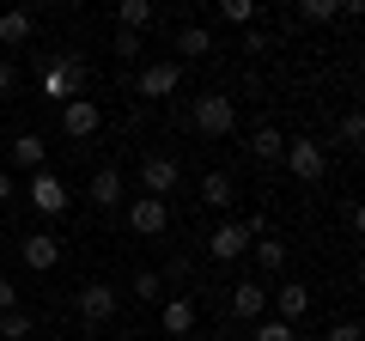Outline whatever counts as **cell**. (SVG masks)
<instances>
[{"label":"cell","mask_w":365,"mask_h":341,"mask_svg":"<svg viewBox=\"0 0 365 341\" xmlns=\"http://www.w3.org/2000/svg\"><path fill=\"white\" fill-rule=\"evenodd\" d=\"M195 128L207 134V141L232 134V128H237V98H225V92H201V98H195Z\"/></svg>","instance_id":"obj_1"},{"label":"cell","mask_w":365,"mask_h":341,"mask_svg":"<svg viewBox=\"0 0 365 341\" xmlns=\"http://www.w3.org/2000/svg\"><path fill=\"white\" fill-rule=\"evenodd\" d=\"M73 305H79V317H86V329H98V323H110V317L122 311V292L110 287V280H86V287L73 292Z\"/></svg>","instance_id":"obj_2"},{"label":"cell","mask_w":365,"mask_h":341,"mask_svg":"<svg viewBox=\"0 0 365 341\" xmlns=\"http://www.w3.org/2000/svg\"><path fill=\"white\" fill-rule=\"evenodd\" d=\"M280 158H287V170L299 177V183H317V177L329 170V146H323V141H311V134L287 141V153H280Z\"/></svg>","instance_id":"obj_3"},{"label":"cell","mask_w":365,"mask_h":341,"mask_svg":"<svg viewBox=\"0 0 365 341\" xmlns=\"http://www.w3.org/2000/svg\"><path fill=\"white\" fill-rule=\"evenodd\" d=\"M182 183V165L170 153H153V158H140V195H153V201H165L170 189Z\"/></svg>","instance_id":"obj_4"},{"label":"cell","mask_w":365,"mask_h":341,"mask_svg":"<svg viewBox=\"0 0 365 341\" xmlns=\"http://www.w3.org/2000/svg\"><path fill=\"white\" fill-rule=\"evenodd\" d=\"M61 128L73 134V141H91V134L104 128V110L91 104L86 92H79V98H67V104H61Z\"/></svg>","instance_id":"obj_5"},{"label":"cell","mask_w":365,"mask_h":341,"mask_svg":"<svg viewBox=\"0 0 365 341\" xmlns=\"http://www.w3.org/2000/svg\"><path fill=\"white\" fill-rule=\"evenodd\" d=\"M177 86H182V67L177 61H153V67L134 73V98H170Z\"/></svg>","instance_id":"obj_6"},{"label":"cell","mask_w":365,"mask_h":341,"mask_svg":"<svg viewBox=\"0 0 365 341\" xmlns=\"http://www.w3.org/2000/svg\"><path fill=\"white\" fill-rule=\"evenodd\" d=\"M165 225H170V201H153V195H134V201H128V232L158 238Z\"/></svg>","instance_id":"obj_7"},{"label":"cell","mask_w":365,"mask_h":341,"mask_svg":"<svg viewBox=\"0 0 365 341\" xmlns=\"http://www.w3.org/2000/svg\"><path fill=\"white\" fill-rule=\"evenodd\" d=\"M31 208L43 213V220H55V213H67V183L61 177H49V170H37V177H31Z\"/></svg>","instance_id":"obj_8"},{"label":"cell","mask_w":365,"mask_h":341,"mask_svg":"<svg viewBox=\"0 0 365 341\" xmlns=\"http://www.w3.org/2000/svg\"><path fill=\"white\" fill-rule=\"evenodd\" d=\"M86 195H91V208H122V201H128V177H122L116 165H104V170H91Z\"/></svg>","instance_id":"obj_9"},{"label":"cell","mask_w":365,"mask_h":341,"mask_svg":"<svg viewBox=\"0 0 365 341\" xmlns=\"http://www.w3.org/2000/svg\"><path fill=\"white\" fill-rule=\"evenodd\" d=\"M19 256H25L31 275H49V268L61 263V238H55V232H31L25 244H19Z\"/></svg>","instance_id":"obj_10"},{"label":"cell","mask_w":365,"mask_h":341,"mask_svg":"<svg viewBox=\"0 0 365 341\" xmlns=\"http://www.w3.org/2000/svg\"><path fill=\"white\" fill-rule=\"evenodd\" d=\"M207 250H213V263H237V256L250 250V232H244V220H225L220 232L207 238Z\"/></svg>","instance_id":"obj_11"},{"label":"cell","mask_w":365,"mask_h":341,"mask_svg":"<svg viewBox=\"0 0 365 341\" xmlns=\"http://www.w3.org/2000/svg\"><path fill=\"white\" fill-rule=\"evenodd\" d=\"M262 311H268V287H256V280L232 287V317H244V323H262Z\"/></svg>","instance_id":"obj_12"},{"label":"cell","mask_w":365,"mask_h":341,"mask_svg":"<svg viewBox=\"0 0 365 341\" xmlns=\"http://www.w3.org/2000/svg\"><path fill=\"white\" fill-rule=\"evenodd\" d=\"M274 305H280V323H299V317L311 311V287H304V280H287V287L274 292Z\"/></svg>","instance_id":"obj_13"},{"label":"cell","mask_w":365,"mask_h":341,"mask_svg":"<svg viewBox=\"0 0 365 341\" xmlns=\"http://www.w3.org/2000/svg\"><path fill=\"white\" fill-rule=\"evenodd\" d=\"M31 31H37V13H25V6H19V13H0V43H6V49L31 43Z\"/></svg>","instance_id":"obj_14"},{"label":"cell","mask_w":365,"mask_h":341,"mask_svg":"<svg viewBox=\"0 0 365 341\" xmlns=\"http://www.w3.org/2000/svg\"><path fill=\"white\" fill-rule=\"evenodd\" d=\"M6 153H13V165H19V170H31V177H37V170H43V134H19Z\"/></svg>","instance_id":"obj_15"},{"label":"cell","mask_w":365,"mask_h":341,"mask_svg":"<svg viewBox=\"0 0 365 341\" xmlns=\"http://www.w3.org/2000/svg\"><path fill=\"white\" fill-rule=\"evenodd\" d=\"M146 25H153V0H122L116 6V31H134L140 37Z\"/></svg>","instance_id":"obj_16"},{"label":"cell","mask_w":365,"mask_h":341,"mask_svg":"<svg viewBox=\"0 0 365 341\" xmlns=\"http://www.w3.org/2000/svg\"><path fill=\"white\" fill-rule=\"evenodd\" d=\"M165 329L170 335H189V329H195V299H189V292H182V299H165Z\"/></svg>","instance_id":"obj_17"},{"label":"cell","mask_w":365,"mask_h":341,"mask_svg":"<svg viewBox=\"0 0 365 341\" xmlns=\"http://www.w3.org/2000/svg\"><path fill=\"white\" fill-rule=\"evenodd\" d=\"M232 177H225V170H207V177H201V201H207V208H232Z\"/></svg>","instance_id":"obj_18"},{"label":"cell","mask_w":365,"mask_h":341,"mask_svg":"<svg viewBox=\"0 0 365 341\" xmlns=\"http://www.w3.org/2000/svg\"><path fill=\"white\" fill-rule=\"evenodd\" d=\"M280 153H287V141H280V128H256V134H250V158H262V165H274Z\"/></svg>","instance_id":"obj_19"},{"label":"cell","mask_w":365,"mask_h":341,"mask_svg":"<svg viewBox=\"0 0 365 341\" xmlns=\"http://www.w3.org/2000/svg\"><path fill=\"white\" fill-rule=\"evenodd\" d=\"M177 49H182V61H195V55L213 49V37H207L201 25H182V31H177Z\"/></svg>","instance_id":"obj_20"},{"label":"cell","mask_w":365,"mask_h":341,"mask_svg":"<svg viewBox=\"0 0 365 341\" xmlns=\"http://www.w3.org/2000/svg\"><path fill=\"white\" fill-rule=\"evenodd\" d=\"M256 263L268 268V275H280V268H287V244H280V238H256Z\"/></svg>","instance_id":"obj_21"},{"label":"cell","mask_w":365,"mask_h":341,"mask_svg":"<svg viewBox=\"0 0 365 341\" xmlns=\"http://www.w3.org/2000/svg\"><path fill=\"white\" fill-rule=\"evenodd\" d=\"M299 19H304V25H329V19H341V0H304Z\"/></svg>","instance_id":"obj_22"},{"label":"cell","mask_w":365,"mask_h":341,"mask_svg":"<svg viewBox=\"0 0 365 341\" xmlns=\"http://www.w3.org/2000/svg\"><path fill=\"white\" fill-rule=\"evenodd\" d=\"M73 73H79V67H73V61H61L49 79H43V92H49V98H73Z\"/></svg>","instance_id":"obj_23"},{"label":"cell","mask_w":365,"mask_h":341,"mask_svg":"<svg viewBox=\"0 0 365 341\" xmlns=\"http://www.w3.org/2000/svg\"><path fill=\"white\" fill-rule=\"evenodd\" d=\"M220 19L225 25H256V6L250 0H220Z\"/></svg>","instance_id":"obj_24"},{"label":"cell","mask_w":365,"mask_h":341,"mask_svg":"<svg viewBox=\"0 0 365 341\" xmlns=\"http://www.w3.org/2000/svg\"><path fill=\"white\" fill-rule=\"evenodd\" d=\"M250 341H292V323H280V317H262Z\"/></svg>","instance_id":"obj_25"},{"label":"cell","mask_w":365,"mask_h":341,"mask_svg":"<svg viewBox=\"0 0 365 341\" xmlns=\"http://www.w3.org/2000/svg\"><path fill=\"white\" fill-rule=\"evenodd\" d=\"M0 335H6V341H25L31 335V317L25 311H6V317H0Z\"/></svg>","instance_id":"obj_26"},{"label":"cell","mask_w":365,"mask_h":341,"mask_svg":"<svg viewBox=\"0 0 365 341\" xmlns=\"http://www.w3.org/2000/svg\"><path fill=\"white\" fill-rule=\"evenodd\" d=\"M359 141H365V116L347 110V116H341V146H359Z\"/></svg>","instance_id":"obj_27"},{"label":"cell","mask_w":365,"mask_h":341,"mask_svg":"<svg viewBox=\"0 0 365 341\" xmlns=\"http://www.w3.org/2000/svg\"><path fill=\"white\" fill-rule=\"evenodd\" d=\"M158 292H165L158 275H134V299H158Z\"/></svg>","instance_id":"obj_28"},{"label":"cell","mask_w":365,"mask_h":341,"mask_svg":"<svg viewBox=\"0 0 365 341\" xmlns=\"http://www.w3.org/2000/svg\"><path fill=\"white\" fill-rule=\"evenodd\" d=\"M110 49H116L122 61H134V49H140V37H134V31H116V43H110Z\"/></svg>","instance_id":"obj_29"},{"label":"cell","mask_w":365,"mask_h":341,"mask_svg":"<svg viewBox=\"0 0 365 341\" xmlns=\"http://www.w3.org/2000/svg\"><path fill=\"white\" fill-rule=\"evenodd\" d=\"M6 311H19V287H13V280H0V317H6Z\"/></svg>","instance_id":"obj_30"},{"label":"cell","mask_w":365,"mask_h":341,"mask_svg":"<svg viewBox=\"0 0 365 341\" xmlns=\"http://www.w3.org/2000/svg\"><path fill=\"white\" fill-rule=\"evenodd\" d=\"M244 49H250V55H262V49H268V31L250 25V31H244Z\"/></svg>","instance_id":"obj_31"},{"label":"cell","mask_w":365,"mask_h":341,"mask_svg":"<svg viewBox=\"0 0 365 341\" xmlns=\"http://www.w3.org/2000/svg\"><path fill=\"white\" fill-rule=\"evenodd\" d=\"M329 341H359V323H335V329H329Z\"/></svg>","instance_id":"obj_32"},{"label":"cell","mask_w":365,"mask_h":341,"mask_svg":"<svg viewBox=\"0 0 365 341\" xmlns=\"http://www.w3.org/2000/svg\"><path fill=\"white\" fill-rule=\"evenodd\" d=\"M13 86H19V73H13V61H0V98L13 92Z\"/></svg>","instance_id":"obj_33"},{"label":"cell","mask_w":365,"mask_h":341,"mask_svg":"<svg viewBox=\"0 0 365 341\" xmlns=\"http://www.w3.org/2000/svg\"><path fill=\"white\" fill-rule=\"evenodd\" d=\"M0 201H13V177L6 170H0Z\"/></svg>","instance_id":"obj_34"},{"label":"cell","mask_w":365,"mask_h":341,"mask_svg":"<svg viewBox=\"0 0 365 341\" xmlns=\"http://www.w3.org/2000/svg\"><path fill=\"white\" fill-rule=\"evenodd\" d=\"M79 341H98V335H79Z\"/></svg>","instance_id":"obj_35"},{"label":"cell","mask_w":365,"mask_h":341,"mask_svg":"<svg viewBox=\"0 0 365 341\" xmlns=\"http://www.w3.org/2000/svg\"><path fill=\"white\" fill-rule=\"evenodd\" d=\"M0 250H6V238H0Z\"/></svg>","instance_id":"obj_36"}]
</instances>
